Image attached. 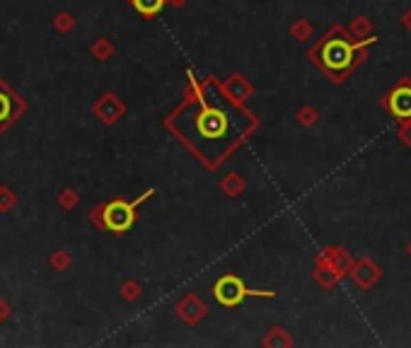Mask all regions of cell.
Masks as SVG:
<instances>
[{"mask_svg":"<svg viewBox=\"0 0 411 348\" xmlns=\"http://www.w3.org/2000/svg\"><path fill=\"white\" fill-rule=\"evenodd\" d=\"M12 206H15V194L8 187H3L0 189V211H10Z\"/></svg>","mask_w":411,"mask_h":348,"instance_id":"44dd1931","label":"cell"},{"mask_svg":"<svg viewBox=\"0 0 411 348\" xmlns=\"http://www.w3.org/2000/svg\"><path fill=\"white\" fill-rule=\"evenodd\" d=\"M264 343L266 346H293V338L288 336L283 329L276 327V329H271V334L264 338Z\"/></svg>","mask_w":411,"mask_h":348,"instance_id":"2e32d148","label":"cell"},{"mask_svg":"<svg viewBox=\"0 0 411 348\" xmlns=\"http://www.w3.org/2000/svg\"><path fill=\"white\" fill-rule=\"evenodd\" d=\"M315 281H317V286H322L324 290H331V288L336 286V283L341 281V273L336 271V268H331V266H326V264H317V268H315Z\"/></svg>","mask_w":411,"mask_h":348,"instance_id":"7c38bea8","label":"cell"},{"mask_svg":"<svg viewBox=\"0 0 411 348\" xmlns=\"http://www.w3.org/2000/svg\"><path fill=\"white\" fill-rule=\"evenodd\" d=\"M406 254H409V257H411V242H409V247H406Z\"/></svg>","mask_w":411,"mask_h":348,"instance_id":"f1b7e54d","label":"cell"},{"mask_svg":"<svg viewBox=\"0 0 411 348\" xmlns=\"http://www.w3.org/2000/svg\"><path fill=\"white\" fill-rule=\"evenodd\" d=\"M380 104L392 119H397V121L411 119V80L409 78H401V80L382 97Z\"/></svg>","mask_w":411,"mask_h":348,"instance_id":"277c9868","label":"cell"},{"mask_svg":"<svg viewBox=\"0 0 411 348\" xmlns=\"http://www.w3.org/2000/svg\"><path fill=\"white\" fill-rule=\"evenodd\" d=\"M223 187H225V192L230 194V196H235V194H240L242 189H245V182H242L237 174H227V182L223 184Z\"/></svg>","mask_w":411,"mask_h":348,"instance_id":"d6986e66","label":"cell"},{"mask_svg":"<svg viewBox=\"0 0 411 348\" xmlns=\"http://www.w3.org/2000/svg\"><path fill=\"white\" fill-rule=\"evenodd\" d=\"M317 119H320V114H317L312 106H302V109L298 111V121H300L302 126H315Z\"/></svg>","mask_w":411,"mask_h":348,"instance_id":"e0dca14e","label":"cell"},{"mask_svg":"<svg viewBox=\"0 0 411 348\" xmlns=\"http://www.w3.org/2000/svg\"><path fill=\"white\" fill-rule=\"evenodd\" d=\"M346 276H351V281L356 283L361 290H370V288L382 278V268L377 266L373 259L361 257V259H353Z\"/></svg>","mask_w":411,"mask_h":348,"instance_id":"8992f818","label":"cell"},{"mask_svg":"<svg viewBox=\"0 0 411 348\" xmlns=\"http://www.w3.org/2000/svg\"><path fill=\"white\" fill-rule=\"evenodd\" d=\"M230 128L225 111L216 109V106H208L201 100V114L196 116V131L203 138H223Z\"/></svg>","mask_w":411,"mask_h":348,"instance_id":"5b68a950","label":"cell"},{"mask_svg":"<svg viewBox=\"0 0 411 348\" xmlns=\"http://www.w3.org/2000/svg\"><path fill=\"white\" fill-rule=\"evenodd\" d=\"M167 3H172V5H184V0H167Z\"/></svg>","mask_w":411,"mask_h":348,"instance_id":"83f0119b","label":"cell"},{"mask_svg":"<svg viewBox=\"0 0 411 348\" xmlns=\"http://www.w3.org/2000/svg\"><path fill=\"white\" fill-rule=\"evenodd\" d=\"M348 34L356 36V39H370V36H375V25L368 17H356L348 27Z\"/></svg>","mask_w":411,"mask_h":348,"instance_id":"5bb4252c","label":"cell"},{"mask_svg":"<svg viewBox=\"0 0 411 348\" xmlns=\"http://www.w3.org/2000/svg\"><path fill=\"white\" fill-rule=\"evenodd\" d=\"M51 266H54L56 271H65V268L71 266V257H68V252H56L54 259H51Z\"/></svg>","mask_w":411,"mask_h":348,"instance_id":"ffe728a7","label":"cell"},{"mask_svg":"<svg viewBox=\"0 0 411 348\" xmlns=\"http://www.w3.org/2000/svg\"><path fill=\"white\" fill-rule=\"evenodd\" d=\"M377 41V36L370 39H356L348 34L341 25H334L322 34V39L310 49V61L329 78L334 85H344L353 71L368 58V49Z\"/></svg>","mask_w":411,"mask_h":348,"instance_id":"6da1fadb","label":"cell"},{"mask_svg":"<svg viewBox=\"0 0 411 348\" xmlns=\"http://www.w3.org/2000/svg\"><path fill=\"white\" fill-rule=\"evenodd\" d=\"M56 30H58V32H71L73 30V17L71 15H58V17H56Z\"/></svg>","mask_w":411,"mask_h":348,"instance_id":"cb8c5ba5","label":"cell"},{"mask_svg":"<svg viewBox=\"0 0 411 348\" xmlns=\"http://www.w3.org/2000/svg\"><path fill=\"white\" fill-rule=\"evenodd\" d=\"M22 109H25V104L20 102V97L10 87H3L0 90V128H5Z\"/></svg>","mask_w":411,"mask_h":348,"instance_id":"52a82bcc","label":"cell"},{"mask_svg":"<svg viewBox=\"0 0 411 348\" xmlns=\"http://www.w3.org/2000/svg\"><path fill=\"white\" fill-rule=\"evenodd\" d=\"M8 312H10V310H8V305L3 303V300H0V322H3V319L8 317Z\"/></svg>","mask_w":411,"mask_h":348,"instance_id":"4316f807","label":"cell"},{"mask_svg":"<svg viewBox=\"0 0 411 348\" xmlns=\"http://www.w3.org/2000/svg\"><path fill=\"white\" fill-rule=\"evenodd\" d=\"M58 203H60L63 208H68V211H71V208H76V203H78L76 192H73V189H65V192L58 196Z\"/></svg>","mask_w":411,"mask_h":348,"instance_id":"603a6c76","label":"cell"},{"mask_svg":"<svg viewBox=\"0 0 411 348\" xmlns=\"http://www.w3.org/2000/svg\"><path fill=\"white\" fill-rule=\"evenodd\" d=\"M401 25H404L406 30L411 32V8H409V10L404 12V15H401Z\"/></svg>","mask_w":411,"mask_h":348,"instance_id":"484cf974","label":"cell"},{"mask_svg":"<svg viewBox=\"0 0 411 348\" xmlns=\"http://www.w3.org/2000/svg\"><path fill=\"white\" fill-rule=\"evenodd\" d=\"M177 314H179L186 324L194 327L196 322H201V319L206 317V305L201 303L196 295H186V298L179 303V308H177Z\"/></svg>","mask_w":411,"mask_h":348,"instance_id":"30bf717a","label":"cell"},{"mask_svg":"<svg viewBox=\"0 0 411 348\" xmlns=\"http://www.w3.org/2000/svg\"><path fill=\"white\" fill-rule=\"evenodd\" d=\"M126 300H133L135 295H141V288H135V286H126Z\"/></svg>","mask_w":411,"mask_h":348,"instance_id":"d4e9b609","label":"cell"},{"mask_svg":"<svg viewBox=\"0 0 411 348\" xmlns=\"http://www.w3.org/2000/svg\"><path fill=\"white\" fill-rule=\"evenodd\" d=\"M351 254L346 252L344 247H326L324 252L317 257V264H326V266L336 268V271L341 273V276H346L348 266H351Z\"/></svg>","mask_w":411,"mask_h":348,"instance_id":"ba28073f","label":"cell"},{"mask_svg":"<svg viewBox=\"0 0 411 348\" xmlns=\"http://www.w3.org/2000/svg\"><path fill=\"white\" fill-rule=\"evenodd\" d=\"M397 138L404 143L406 148H411V119H404L399 121V128H397Z\"/></svg>","mask_w":411,"mask_h":348,"instance_id":"ac0fdd59","label":"cell"},{"mask_svg":"<svg viewBox=\"0 0 411 348\" xmlns=\"http://www.w3.org/2000/svg\"><path fill=\"white\" fill-rule=\"evenodd\" d=\"M165 5H167V0H131V8H133L138 15L146 17V20L157 17Z\"/></svg>","mask_w":411,"mask_h":348,"instance_id":"4fadbf2b","label":"cell"},{"mask_svg":"<svg viewBox=\"0 0 411 348\" xmlns=\"http://www.w3.org/2000/svg\"><path fill=\"white\" fill-rule=\"evenodd\" d=\"M291 34L296 36L298 41H310L312 34H315V27H312V22H307V20H302V17H300V20L293 22Z\"/></svg>","mask_w":411,"mask_h":348,"instance_id":"9a60e30c","label":"cell"},{"mask_svg":"<svg viewBox=\"0 0 411 348\" xmlns=\"http://www.w3.org/2000/svg\"><path fill=\"white\" fill-rule=\"evenodd\" d=\"M153 189H148L143 196H138L135 201H121V198H114V201L107 203L102 211H97L95 216H100V225L109 232H129L131 227L135 225V213H138V206L146 203L148 198L153 196Z\"/></svg>","mask_w":411,"mask_h":348,"instance_id":"7a4b0ae2","label":"cell"},{"mask_svg":"<svg viewBox=\"0 0 411 348\" xmlns=\"http://www.w3.org/2000/svg\"><path fill=\"white\" fill-rule=\"evenodd\" d=\"M124 111H126V104L119 100V97H114V95H104L100 100V104L95 106V114L100 116L104 124L119 121L121 116H124Z\"/></svg>","mask_w":411,"mask_h":348,"instance_id":"9c48e42d","label":"cell"},{"mask_svg":"<svg viewBox=\"0 0 411 348\" xmlns=\"http://www.w3.org/2000/svg\"><path fill=\"white\" fill-rule=\"evenodd\" d=\"M225 92H227V97H230L232 102H245L247 97L252 95V85L242 76H232L230 80H227V85H225Z\"/></svg>","mask_w":411,"mask_h":348,"instance_id":"8fae6325","label":"cell"},{"mask_svg":"<svg viewBox=\"0 0 411 348\" xmlns=\"http://www.w3.org/2000/svg\"><path fill=\"white\" fill-rule=\"evenodd\" d=\"M92 54H95L97 58H100V61H104L107 56L111 54V44H109V41H107V39H100L95 46H92Z\"/></svg>","mask_w":411,"mask_h":348,"instance_id":"7402d4cb","label":"cell"},{"mask_svg":"<svg viewBox=\"0 0 411 348\" xmlns=\"http://www.w3.org/2000/svg\"><path fill=\"white\" fill-rule=\"evenodd\" d=\"M213 298H216L218 305L232 310V308H240L247 298L271 300V298H276V293H274V290H254V288H247L242 278L232 276V273H225V276L218 278L216 286H213Z\"/></svg>","mask_w":411,"mask_h":348,"instance_id":"3957f363","label":"cell"}]
</instances>
